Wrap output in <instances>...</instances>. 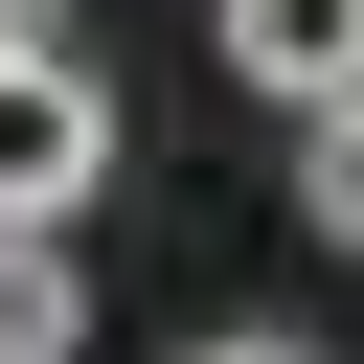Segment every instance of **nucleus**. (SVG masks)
<instances>
[{"mask_svg": "<svg viewBox=\"0 0 364 364\" xmlns=\"http://www.w3.org/2000/svg\"><path fill=\"white\" fill-rule=\"evenodd\" d=\"M228 68H250L273 114H318V91H364V0H228Z\"/></svg>", "mask_w": 364, "mask_h": 364, "instance_id": "f03ea898", "label": "nucleus"}, {"mask_svg": "<svg viewBox=\"0 0 364 364\" xmlns=\"http://www.w3.org/2000/svg\"><path fill=\"white\" fill-rule=\"evenodd\" d=\"M91 296H68V228H0V364H68Z\"/></svg>", "mask_w": 364, "mask_h": 364, "instance_id": "7ed1b4c3", "label": "nucleus"}, {"mask_svg": "<svg viewBox=\"0 0 364 364\" xmlns=\"http://www.w3.org/2000/svg\"><path fill=\"white\" fill-rule=\"evenodd\" d=\"M114 182V91H91V46L46 23V46H0V228H68Z\"/></svg>", "mask_w": 364, "mask_h": 364, "instance_id": "f257e3e1", "label": "nucleus"}, {"mask_svg": "<svg viewBox=\"0 0 364 364\" xmlns=\"http://www.w3.org/2000/svg\"><path fill=\"white\" fill-rule=\"evenodd\" d=\"M205 364H318V341H205Z\"/></svg>", "mask_w": 364, "mask_h": 364, "instance_id": "39448f33", "label": "nucleus"}, {"mask_svg": "<svg viewBox=\"0 0 364 364\" xmlns=\"http://www.w3.org/2000/svg\"><path fill=\"white\" fill-rule=\"evenodd\" d=\"M296 205H318V250H364V91L296 114Z\"/></svg>", "mask_w": 364, "mask_h": 364, "instance_id": "20e7f679", "label": "nucleus"}]
</instances>
